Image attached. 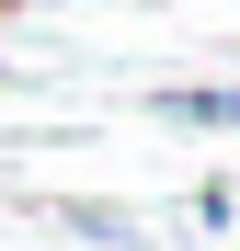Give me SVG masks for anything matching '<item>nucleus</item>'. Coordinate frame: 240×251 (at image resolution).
<instances>
[{
  "label": "nucleus",
  "instance_id": "1",
  "mask_svg": "<svg viewBox=\"0 0 240 251\" xmlns=\"http://www.w3.org/2000/svg\"><path fill=\"white\" fill-rule=\"evenodd\" d=\"M69 217V240H92V251H149V228L126 217V205H57Z\"/></svg>",
  "mask_w": 240,
  "mask_h": 251
},
{
  "label": "nucleus",
  "instance_id": "2",
  "mask_svg": "<svg viewBox=\"0 0 240 251\" xmlns=\"http://www.w3.org/2000/svg\"><path fill=\"white\" fill-rule=\"evenodd\" d=\"M149 103L172 126H229V137H240V92H149Z\"/></svg>",
  "mask_w": 240,
  "mask_h": 251
},
{
  "label": "nucleus",
  "instance_id": "3",
  "mask_svg": "<svg viewBox=\"0 0 240 251\" xmlns=\"http://www.w3.org/2000/svg\"><path fill=\"white\" fill-rule=\"evenodd\" d=\"M0 12H12V0H0Z\"/></svg>",
  "mask_w": 240,
  "mask_h": 251
}]
</instances>
